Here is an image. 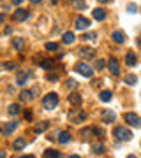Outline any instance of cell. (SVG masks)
<instances>
[{
  "mask_svg": "<svg viewBox=\"0 0 141 158\" xmlns=\"http://www.w3.org/2000/svg\"><path fill=\"white\" fill-rule=\"evenodd\" d=\"M136 81H138V77H136L134 74H129V76L125 77V83H127L129 86H134V85H136Z\"/></svg>",
  "mask_w": 141,
  "mask_h": 158,
  "instance_id": "cell-26",
  "label": "cell"
},
{
  "mask_svg": "<svg viewBox=\"0 0 141 158\" xmlns=\"http://www.w3.org/2000/svg\"><path fill=\"white\" fill-rule=\"evenodd\" d=\"M113 137H117L118 141H130L132 139V132L127 127H117L113 130Z\"/></svg>",
  "mask_w": 141,
  "mask_h": 158,
  "instance_id": "cell-1",
  "label": "cell"
},
{
  "mask_svg": "<svg viewBox=\"0 0 141 158\" xmlns=\"http://www.w3.org/2000/svg\"><path fill=\"white\" fill-rule=\"evenodd\" d=\"M16 127H18V123H16V121H11V123H6L4 127H2V132H4L6 135H9V134H12V132L16 130Z\"/></svg>",
  "mask_w": 141,
  "mask_h": 158,
  "instance_id": "cell-12",
  "label": "cell"
},
{
  "mask_svg": "<svg viewBox=\"0 0 141 158\" xmlns=\"http://www.w3.org/2000/svg\"><path fill=\"white\" fill-rule=\"evenodd\" d=\"M25 118L30 121V119H32V113H30V111H27V113H25Z\"/></svg>",
  "mask_w": 141,
  "mask_h": 158,
  "instance_id": "cell-38",
  "label": "cell"
},
{
  "mask_svg": "<svg viewBox=\"0 0 141 158\" xmlns=\"http://www.w3.org/2000/svg\"><path fill=\"white\" fill-rule=\"evenodd\" d=\"M92 128H86V130H81V135H83V139H88V135H90Z\"/></svg>",
  "mask_w": 141,
  "mask_h": 158,
  "instance_id": "cell-34",
  "label": "cell"
},
{
  "mask_svg": "<svg viewBox=\"0 0 141 158\" xmlns=\"http://www.w3.org/2000/svg\"><path fill=\"white\" fill-rule=\"evenodd\" d=\"M25 144H27V141H25L23 137H20V139H16V141H14V149H16V151H20V149H23V148H25Z\"/></svg>",
  "mask_w": 141,
  "mask_h": 158,
  "instance_id": "cell-22",
  "label": "cell"
},
{
  "mask_svg": "<svg viewBox=\"0 0 141 158\" xmlns=\"http://www.w3.org/2000/svg\"><path fill=\"white\" fill-rule=\"evenodd\" d=\"M51 2H56V0H51Z\"/></svg>",
  "mask_w": 141,
  "mask_h": 158,
  "instance_id": "cell-46",
  "label": "cell"
},
{
  "mask_svg": "<svg viewBox=\"0 0 141 158\" xmlns=\"http://www.w3.org/2000/svg\"><path fill=\"white\" fill-rule=\"evenodd\" d=\"M30 2H32V4H39L41 0H30Z\"/></svg>",
  "mask_w": 141,
  "mask_h": 158,
  "instance_id": "cell-42",
  "label": "cell"
},
{
  "mask_svg": "<svg viewBox=\"0 0 141 158\" xmlns=\"http://www.w3.org/2000/svg\"><path fill=\"white\" fill-rule=\"evenodd\" d=\"M83 39L85 40H94V39H95V34H85Z\"/></svg>",
  "mask_w": 141,
  "mask_h": 158,
  "instance_id": "cell-36",
  "label": "cell"
},
{
  "mask_svg": "<svg viewBox=\"0 0 141 158\" xmlns=\"http://www.w3.org/2000/svg\"><path fill=\"white\" fill-rule=\"evenodd\" d=\"M101 4H108V2H111V0H99Z\"/></svg>",
  "mask_w": 141,
  "mask_h": 158,
  "instance_id": "cell-41",
  "label": "cell"
},
{
  "mask_svg": "<svg viewBox=\"0 0 141 158\" xmlns=\"http://www.w3.org/2000/svg\"><path fill=\"white\" fill-rule=\"evenodd\" d=\"M0 21H4V14H0Z\"/></svg>",
  "mask_w": 141,
  "mask_h": 158,
  "instance_id": "cell-44",
  "label": "cell"
},
{
  "mask_svg": "<svg viewBox=\"0 0 141 158\" xmlns=\"http://www.w3.org/2000/svg\"><path fill=\"white\" fill-rule=\"evenodd\" d=\"M28 77H30V74H28V72H25V70H20V72H18V76H16V83H18L20 86H23V85L28 81Z\"/></svg>",
  "mask_w": 141,
  "mask_h": 158,
  "instance_id": "cell-9",
  "label": "cell"
},
{
  "mask_svg": "<svg viewBox=\"0 0 141 158\" xmlns=\"http://www.w3.org/2000/svg\"><path fill=\"white\" fill-rule=\"evenodd\" d=\"M92 16L95 18L97 21H104V19H106V11H104V9H101V7H97V9H94V11H92Z\"/></svg>",
  "mask_w": 141,
  "mask_h": 158,
  "instance_id": "cell-10",
  "label": "cell"
},
{
  "mask_svg": "<svg viewBox=\"0 0 141 158\" xmlns=\"http://www.w3.org/2000/svg\"><path fill=\"white\" fill-rule=\"evenodd\" d=\"M53 65H55V62H53V60H44V58H42V62H41V67L44 69V70H51V69H53Z\"/></svg>",
  "mask_w": 141,
  "mask_h": 158,
  "instance_id": "cell-21",
  "label": "cell"
},
{
  "mask_svg": "<svg viewBox=\"0 0 141 158\" xmlns=\"http://www.w3.org/2000/svg\"><path fill=\"white\" fill-rule=\"evenodd\" d=\"M46 49L48 51H58V44H56V42H48V44H46Z\"/></svg>",
  "mask_w": 141,
  "mask_h": 158,
  "instance_id": "cell-31",
  "label": "cell"
},
{
  "mask_svg": "<svg viewBox=\"0 0 141 158\" xmlns=\"http://www.w3.org/2000/svg\"><path fill=\"white\" fill-rule=\"evenodd\" d=\"M56 104H58V95H56L55 91L48 93V95L42 98V106H44V109H48V111H53V109L56 107Z\"/></svg>",
  "mask_w": 141,
  "mask_h": 158,
  "instance_id": "cell-2",
  "label": "cell"
},
{
  "mask_svg": "<svg viewBox=\"0 0 141 158\" xmlns=\"http://www.w3.org/2000/svg\"><path fill=\"white\" fill-rule=\"evenodd\" d=\"M71 4H73L78 11H83L85 7H86V2H85V0H71Z\"/></svg>",
  "mask_w": 141,
  "mask_h": 158,
  "instance_id": "cell-20",
  "label": "cell"
},
{
  "mask_svg": "<svg viewBox=\"0 0 141 158\" xmlns=\"http://www.w3.org/2000/svg\"><path fill=\"white\" fill-rule=\"evenodd\" d=\"M99 97H101L102 102H109L113 98V93H111V91H108V90H104V91H101V95H99Z\"/></svg>",
  "mask_w": 141,
  "mask_h": 158,
  "instance_id": "cell-23",
  "label": "cell"
},
{
  "mask_svg": "<svg viewBox=\"0 0 141 158\" xmlns=\"http://www.w3.org/2000/svg\"><path fill=\"white\" fill-rule=\"evenodd\" d=\"M92 132H94L95 135H104V130L99 128V127H94V128H92Z\"/></svg>",
  "mask_w": 141,
  "mask_h": 158,
  "instance_id": "cell-33",
  "label": "cell"
},
{
  "mask_svg": "<svg viewBox=\"0 0 141 158\" xmlns=\"http://www.w3.org/2000/svg\"><path fill=\"white\" fill-rule=\"evenodd\" d=\"M74 40H76V37H74L73 32H65V34H64V37H62V42H64V44H73Z\"/></svg>",
  "mask_w": 141,
  "mask_h": 158,
  "instance_id": "cell-17",
  "label": "cell"
},
{
  "mask_svg": "<svg viewBox=\"0 0 141 158\" xmlns=\"http://www.w3.org/2000/svg\"><path fill=\"white\" fill-rule=\"evenodd\" d=\"M85 118H86V114H85L83 111H81V113H79V119H85Z\"/></svg>",
  "mask_w": 141,
  "mask_h": 158,
  "instance_id": "cell-39",
  "label": "cell"
},
{
  "mask_svg": "<svg viewBox=\"0 0 141 158\" xmlns=\"http://www.w3.org/2000/svg\"><path fill=\"white\" fill-rule=\"evenodd\" d=\"M88 27H90V19H88V18L79 16L78 19H76V28L78 30H86Z\"/></svg>",
  "mask_w": 141,
  "mask_h": 158,
  "instance_id": "cell-6",
  "label": "cell"
},
{
  "mask_svg": "<svg viewBox=\"0 0 141 158\" xmlns=\"http://www.w3.org/2000/svg\"><path fill=\"white\" fill-rule=\"evenodd\" d=\"M136 62H138V58H136L134 53H127V55H125V63H127V67H134Z\"/></svg>",
  "mask_w": 141,
  "mask_h": 158,
  "instance_id": "cell-14",
  "label": "cell"
},
{
  "mask_svg": "<svg viewBox=\"0 0 141 158\" xmlns=\"http://www.w3.org/2000/svg\"><path fill=\"white\" fill-rule=\"evenodd\" d=\"M115 118H117V114L113 113V109H104V111L101 113L102 123H113V121H115Z\"/></svg>",
  "mask_w": 141,
  "mask_h": 158,
  "instance_id": "cell-5",
  "label": "cell"
},
{
  "mask_svg": "<svg viewBox=\"0 0 141 158\" xmlns=\"http://www.w3.org/2000/svg\"><path fill=\"white\" fill-rule=\"evenodd\" d=\"M0 156H6V153H2V151H0Z\"/></svg>",
  "mask_w": 141,
  "mask_h": 158,
  "instance_id": "cell-45",
  "label": "cell"
},
{
  "mask_svg": "<svg viewBox=\"0 0 141 158\" xmlns=\"http://www.w3.org/2000/svg\"><path fill=\"white\" fill-rule=\"evenodd\" d=\"M14 21H25L28 18V11L27 9H18V11H14Z\"/></svg>",
  "mask_w": 141,
  "mask_h": 158,
  "instance_id": "cell-7",
  "label": "cell"
},
{
  "mask_svg": "<svg viewBox=\"0 0 141 158\" xmlns=\"http://www.w3.org/2000/svg\"><path fill=\"white\" fill-rule=\"evenodd\" d=\"M138 46H141V37H138Z\"/></svg>",
  "mask_w": 141,
  "mask_h": 158,
  "instance_id": "cell-43",
  "label": "cell"
},
{
  "mask_svg": "<svg viewBox=\"0 0 141 158\" xmlns=\"http://www.w3.org/2000/svg\"><path fill=\"white\" fill-rule=\"evenodd\" d=\"M69 104H71V106H76V107L81 106V95H79V93H71V95H69Z\"/></svg>",
  "mask_w": 141,
  "mask_h": 158,
  "instance_id": "cell-13",
  "label": "cell"
},
{
  "mask_svg": "<svg viewBox=\"0 0 141 158\" xmlns=\"http://www.w3.org/2000/svg\"><path fill=\"white\" fill-rule=\"evenodd\" d=\"M34 98V95H32V91L30 90H23L21 93H20V100L21 102H30Z\"/></svg>",
  "mask_w": 141,
  "mask_h": 158,
  "instance_id": "cell-15",
  "label": "cell"
},
{
  "mask_svg": "<svg viewBox=\"0 0 141 158\" xmlns=\"http://www.w3.org/2000/svg\"><path fill=\"white\" fill-rule=\"evenodd\" d=\"M92 151L95 153V155L104 153V144H102V142H95V144H92Z\"/></svg>",
  "mask_w": 141,
  "mask_h": 158,
  "instance_id": "cell-18",
  "label": "cell"
},
{
  "mask_svg": "<svg viewBox=\"0 0 141 158\" xmlns=\"http://www.w3.org/2000/svg\"><path fill=\"white\" fill-rule=\"evenodd\" d=\"M16 67V63L12 62H6V63H0V69H6V70H12V69Z\"/></svg>",
  "mask_w": 141,
  "mask_h": 158,
  "instance_id": "cell-28",
  "label": "cell"
},
{
  "mask_svg": "<svg viewBox=\"0 0 141 158\" xmlns=\"http://www.w3.org/2000/svg\"><path fill=\"white\" fill-rule=\"evenodd\" d=\"M11 2H12V4H21L23 0H11Z\"/></svg>",
  "mask_w": 141,
  "mask_h": 158,
  "instance_id": "cell-40",
  "label": "cell"
},
{
  "mask_svg": "<svg viewBox=\"0 0 141 158\" xmlns=\"http://www.w3.org/2000/svg\"><path fill=\"white\" fill-rule=\"evenodd\" d=\"M67 88H71V90L76 88V81H74V79H69V81H67Z\"/></svg>",
  "mask_w": 141,
  "mask_h": 158,
  "instance_id": "cell-35",
  "label": "cell"
},
{
  "mask_svg": "<svg viewBox=\"0 0 141 158\" xmlns=\"http://www.w3.org/2000/svg\"><path fill=\"white\" fill-rule=\"evenodd\" d=\"M46 79H48V81H51V83H55V81H58V74H56V72H48Z\"/></svg>",
  "mask_w": 141,
  "mask_h": 158,
  "instance_id": "cell-30",
  "label": "cell"
},
{
  "mask_svg": "<svg viewBox=\"0 0 141 158\" xmlns=\"http://www.w3.org/2000/svg\"><path fill=\"white\" fill-rule=\"evenodd\" d=\"M76 70H78L81 76H85V77H92V76H94V69H90L86 63H83V62L76 65Z\"/></svg>",
  "mask_w": 141,
  "mask_h": 158,
  "instance_id": "cell-4",
  "label": "cell"
},
{
  "mask_svg": "<svg viewBox=\"0 0 141 158\" xmlns=\"http://www.w3.org/2000/svg\"><path fill=\"white\" fill-rule=\"evenodd\" d=\"M35 134H41V132H44V130H48V123H46V121H41L39 125H37V127H35Z\"/></svg>",
  "mask_w": 141,
  "mask_h": 158,
  "instance_id": "cell-25",
  "label": "cell"
},
{
  "mask_svg": "<svg viewBox=\"0 0 141 158\" xmlns=\"http://www.w3.org/2000/svg\"><path fill=\"white\" fill-rule=\"evenodd\" d=\"M124 119H125V123L130 125V127H141V118L136 113H125Z\"/></svg>",
  "mask_w": 141,
  "mask_h": 158,
  "instance_id": "cell-3",
  "label": "cell"
},
{
  "mask_svg": "<svg viewBox=\"0 0 141 158\" xmlns=\"http://www.w3.org/2000/svg\"><path fill=\"white\" fill-rule=\"evenodd\" d=\"M111 39L117 42V44H124V40H125V35H124V32L122 30H115L111 34Z\"/></svg>",
  "mask_w": 141,
  "mask_h": 158,
  "instance_id": "cell-11",
  "label": "cell"
},
{
  "mask_svg": "<svg viewBox=\"0 0 141 158\" xmlns=\"http://www.w3.org/2000/svg\"><path fill=\"white\" fill-rule=\"evenodd\" d=\"M58 142L60 144H67L69 141H71V135H69V132H58Z\"/></svg>",
  "mask_w": 141,
  "mask_h": 158,
  "instance_id": "cell-16",
  "label": "cell"
},
{
  "mask_svg": "<svg viewBox=\"0 0 141 158\" xmlns=\"http://www.w3.org/2000/svg\"><path fill=\"white\" fill-rule=\"evenodd\" d=\"M44 155H46L48 158H56V156H60V153H58V151H55V149H46V151H44Z\"/></svg>",
  "mask_w": 141,
  "mask_h": 158,
  "instance_id": "cell-27",
  "label": "cell"
},
{
  "mask_svg": "<svg viewBox=\"0 0 141 158\" xmlns=\"http://www.w3.org/2000/svg\"><path fill=\"white\" fill-rule=\"evenodd\" d=\"M104 65H106V62H104V60H97V62H95V69H97V70H102V69H104Z\"/></svg>",
  "mask_w": 141,
  "mask_h": 158,
  "instance_id": "cell-32",
  "label": "cell"
},
{
  "mask_svg": "<svg viewBox=\"0 0 141 158\" xmlns=\"http://www.w3.org/2000/svg\"><path fill=\"white\" fill-rule=\"evenodd\" d=\"M12 46H14V49L21 51V49H23V46H25V40H23L21 37H16V39L12 40Z\"/></svg>",
  "mask_w": 141,
  "mask_h": 158,
  "instance_id": "cell-19",
  "label": "cell"
},
{
  "mask_svg": "<svg viewBox=\"0 0 141 158\" xmlns=\"http://www.w3.org/2000/svg\"><path fill=\"white\" fill-rule=\"evenodd\" d=\"M127 9H129V12H136V6H134V4H129Z\"/></svg>",
  "mask_w": 141,
  "mask_h": 158,
  "instance_id": "cell-37",
  "label": "cell"
},
{
  "mask_svg": "<svg viewBox=\"0 0 141 158\" xmlns=\"http://www.w3.org/2000/svg\"><path fill=\"white\" fill-rule=\"evenodd\" d=\"M7 113L11 114V116H16V114H20V106H18V104H11Z\"/></svg>",
  "mask_w": 141,
  "mask_h": 158,
  "instance_id": "cell-24",
  "label": "cell"
},
{
  "mask_svg": "<svg viewBox=\"0 0 141 158\" xmlns=\"http://www.w3.org/2000/svg\"><path fill=\"white\" fill-rule=\"evenodd\" d=\"M108 67H109V70H111L113 76H118V74H120V67H118V62H117V58H111V60L108 62Z\"/></svg>",
  "mask_w": 141,
  "mask_h": 158,
  "instance_id": "cell-8",
  "label": "cell"
},
{
  "mask_svg": "<svg viewBox=\"0 0 141 158\" xmlns=\"http://www.w3.org/2000/svg\"><path fill=\"white\" fill-rule=\"evenodd\" d=\"M81 55H83L85 58H92V56H94V49H90V48H86V49H81Z\"/></svg>",
  "mask_w": 141,
  "mask_h": 158,
  "instance_id": "cell-29",
  "label": "cell"
}]
</instances>
